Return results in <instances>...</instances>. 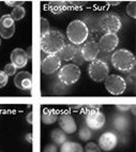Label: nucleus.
Instances as JSON below:
<instances>
[{"label":"nucleus","instance_id":"nucleus-14","mask_svg":"<svg viewBox=\"0 0 136 152\" xmlns=\"http://www.w3.org/2000/svg\"><path fill=\"white\" fill-rule=\"evenodd\" d=\"M57 121L59 122L60 129L64 132L67 135L68 134H74L77 131V123L71 115L62 114L58 117Z\"/></svg>","mask_w":136,"mask_h":152},{"label":"nucleus","instance_id":"nucleus-33","mask_svg":"<svg viewBox=\"0 0 136 152\" xmlns=\"http://www.w3.org/2000/svg\"><path fill=\"white\" fill-rule=\"evenodd\" d=\"M116 107H117V109H119L120 111L130 110V108H131V106H130V105H117Z\"/></svg>","mask_w":136,"mask_h":152},{"label":"nucleus","instance_id":"nucleus-10","mask_svg":"<svg viewBox=\"0 0 136 152\" xmlns=\"http://www.w3.org/2000/svg\"><path fill=\"white\" fill-rule=\"evenodd\" d=\"M118 145V136L113 132H105L99 137L98 146L102 151L109 152L117 147Z\"/></svg>","mask_w":136,"mask_h":152},{"label":"nucleus","instance_id":"nucleus-22","mask_svg":"<svg viewBox=\"0 0 136 152\" xmlns=\"http://www.w3.org/2000/svg\"><path fill=\"white\" fill-rule=\"evenodd\" d=\"M10 15H11L14 22H18V20H22L26 16V10H25V8L23 6L17 7V8H14L12 10Z\"/></svg>","mask_w":136,"mask_h":152},{"label":"nucleus","instance_id":"nucleus-19","mask_svg":"<svg viewBox=\"0 0 136 152\" xmlns=\"http://www.w3.org/2000/svg\"><path fill=\"white\" fill-rule=\"evenodd\" d=\"M59 152H84V148L78 142L67 140L61 145Z\"/></svg>","mask_w":136,"mask_h":152},{"label":"nucleus","instance_id":"nucleus-9","mask_svg":"<svg viewBox=\"0 0 136 152\" xmlns=\"http://www.w3.org/2000/svg\"><path fill=\"white\" fill-rule=\"evenodd\" d=\"M61 68V59L58 55H47L46 57L42 60L41 70L46 75H52L56 73Z\"/></svg>","mask_w":136,"mask_h":152},{"label":"nucleus","instance_id":"nucleus-1","mask_svg":"<svg viewBox=\"0 0 136 152\" xmlns=\"http://www.w3.org/2000/svg\"><path fill=\"white\" fill-rule=\"evenodd\" d=\"M65 44L64 35L59 30H49L41 37V49L47 55H57Z\"/></svg>","mask_w":136,"mask_h":152},{"label":"nucleus","instance_id":"nucleus-24","mask_svg":"<svg viewBox=\"0 0 136 152\" xmlns=\"http://www.w3.org/2000/svg\"><path fill=\"white\" fill-rule=\"evenodd\" d=\"M78 137L83 141L90 140V139L92 138V131L90 130L88 126H83L78 131Z\"/></svg>","mask_w":136,"mask_h":152},{"label":"nucleus","instance_id":"nucleus-31","mask_svg":"<svg viewBox=\"0 0 136 152\" xmlns=\"http://www.w3.org/2000/svg\"><path fill=\"white\" fill-rule=\"evenodd\" d=\"M43 152H58V147L55 144H48L45 146Z\"/></svg>","mask_w":136,"mask_h":152},{"label":"nucleus","instance_id":"nucleus-32","mask_svg":"<svg viewBox=\"0 0 136 152\" xmlns=\"http://www.w3.org/2000/svg\"><path fill=\"white\" fill-rule=\"evenodd\" d=\"M6 4L12 8H17L24 4V1H6Z\"/></svg>","mask_w":136,"mask_h":152},{"label":"nucleus","instance_id":"nucleus-26","mask_svg":"<svg viewBox=\"0 0 136 152\" xmlns=\"http://www.w3.org/2000/svg\"><path fill=\"white\" fill-rule=\"evenodd\" d=\"M125 11H126V14H128L129 16L132 17V18H135L136 17V1H131V2L128 3V6H126V9H125Z\"/></svg>","mask_w":136,"mask_h":152},{"label":"nucleus","instance_id":"nucleus-21","mask_svg":"<svg viewBox=\"0 0 136 152\" xmlns=\"http://www.w3.org/2000/svg\"><path fill=\"white\" fill-rule=\"evenodd\" d=\"M83 22L87 26L88 30L95 31L99 29V18H95V16H93V15L85 16V20H83Z\"/></svg>","mask_w":136,"mask_h":152},{"label":"nucleus","instance_id":"nucleus-2","mask_svg":"<svg viewBox=\"0 0 136 152\" xmlns=\"http://www.w3.org/2000/svg\"><path fill=\"white\" fill-rule=\"evenodd\" d=\"M112 63L116 70L129 73L135 68V56L129 49H118L113 54Z\"/></svg>","mask_w":136,"mask_h":152},{"label":"nucleus","instance_id":"nucleus-20","mask_svg":"<svg viewBox=\"0 0 136 152\" xmlns=\"http://www.w3.org/2000/svg\"><path fill=\"white\" fill-rule=\"evenodd\" d=\"M50 137H52L55 145H62L63 142H65V141L68 140V136H67V134H65L60 128H57V129H55V130H53L52 133H50Z\"/></svg>","mask_w":136,"mask_h":152},{"label":"nucleus","instance_id":"nucleus-30","mask_svg":"<svg viewBox=\"0 0 136 152\" xmlns=\"http://www.w3.org/2000/svg\"><path fill=\"white\" fill-rule=\"evenodd\" d=\"M9 77L7 76V74L3 71H0V89L3 87H6L8 84Z\"/></svg>","mask_w":136,"mask_h":152},{"label":"nucleus","instance_id":"nucleus-18","mask_svg":"<svg viewBox=\"0 0 136 152\" xmlns=\"http://www.w3.org/2000/svg\"><path fill=\"white\" fill-rule=\"evenodd\" d=\"M115 129L119 132H124L130 128V120L125 116H116L113 120Z\"/></svg>","mask_w":136,"mask_h":152},{"label":"nucleus","instance_id":"nucleus-13","mask_svg":"<svg viewBox=\"0 0 136 152\" xmlns=\"http://www.w3.org/2000/svg\"><path fill=\"white\" fill-rule=\"evenodd\" d=\"M15 32V22L10 14H6L0 18V35L3 39H10Z\"/></svg>","mask_w":136,"mask_h":152},{"label":"nucleus","instance_id":"nucleus-27","mask_svg":"<svg viewBox=\"0 0 136 152\" xmlns=\"http://www.w3.org/2000/svg\"><path fill=\"white\" fill-rule=\"evenodd\" d=\"M3 72L7 74V76H8V77H9V76H14V75H16L17 69L15 68V66H14L11 62H10V63H7V64L4 65Z\"/></svg>","mask_w":136,"mask_h":152},{"label":"nucleus","instance_id":"nucleus-23","mask_svg":"<svg viewBox=\"0 0 136 152\" xmlns=\"http://www.w3.org/2000/svg\"><path fill=\"white\" fill-rule=\"evenodd\" d=\"M58 119V116L56 114H53L52 111H44L43 114H42V122L44 124H53L57 121Z\"/></svg>","mask_w":136,"mask_h":152},{"label":"nucleus","instance_id":"nucleus-35","mask_svg":"<svg viewBox=\"0 0 136 152\" xmlns=\"http://www.w3.org/2000/svg\"><path fill=\"white\" fill-rule=\"evenodd\" d=\"M26 140H27L29 144H31V142H32V134L28 133L27 135H26Z\"/></svg>","mask_w":136,"mask_h":152},{"label":"nucleus","instance_id":"nucleus-3","mask_svg":"<svg viewBox=\"0 0 136 152\" xmlns=\"http://www.w3.org/2000/svg\"><path fill=\"white\" fill-rule=\"evenodd\" d=\"M89 30L80 19H75L67 28V37L73 45H80L87 41Z\"/></svg>","mask_w":136,"mask_h":152},{"label":"nucleus","instance_id":"nucleus-16","mask_svg":"<svg viewBox=\"0 0 136 152\" xmlns=\"http://www.w3.org/2000/svg\"><path fill=\"white\" fill-rule=\"evenodd\" d=\"M28 54L23 48H15L11 53V63L16 69L25 68L28 63Z\"/></svg>","mask_w":136,"mask_h":152},{"label":"nucleus","instance_id":"nucleus-36","mask_svg":"<svg viewBox=\"0 0 136 152\" xmlns=\"http://www.w3.org/2000/svg\"><path fill=\"white\" fill-rule=\"evenodd\" d=\"M0 45H1V41H0Z\"/></svg>","mask_w":136,"mask_h":152},{"label":"nucleus","instance_id":"nucleus-29","mask_svg":"<svg viewBox=\"0 0 136 152\" xmlns=\"http://www.w3.org/2000/svg\"><path fill=\"white\" fill-rule=\"evenodd\" d=\"M49 22L47 20L46 18H44V17H42L41 18V37H43V35H45L47 32H48L49 30Z\"/></svg>","mask_w":136,"mask_h":152},{"label":"nucleus","instance_id":"nucleus-11","mask_svg":"<svg viewBox=\"0 0 136 152\" xmlns=\"http://www.w3.org/2000/svg\"><path fill=\"white\" fill-rule=\"evenodd\" d=\"M99 53H100L99 44L94 40H90V41L83 43V46L80 48V55H82V58L84 60L91 62V61L97 59Z\"/></svg>","mask_w":136,"mask_h":152},{"label":"nucleus","instance_id":"nucleus-4","mask_svg":"<svg viewBox=\"0 0 136 152\" xmlns=\"http://www.w3.org/2000/svg\"><path fill=\"white\" fill-rule=\"evenodd\" d=\"M101 105H87L84 108L86 109V124L92 131H99L103 128L106 122V118L104 113L101 111Z\"/></svg>","mask_w":136,"mask_h":152},{"label":"nucleus","instance_id":"nucleus-12","mask_svg":"<svg viewBox=\"0 0 136 152\" xmlns=\"http://www.w3.org/2000/svg\"><path fill=\"white\" fill-rule=\"evenodd\" d=\"M99 48L102 52L109 53L116 49L119 44V38L116 33H105L99 41Z\"/></svg>","mask_w":136,"mask_h":152},{"label":"nucleus","instance_id":"nucleus-8","mask_svg":"<svg viewBox=\"0 0 136 152\" xmlns=\"http://www.w3.org/2000/svg\"><path fill=\"white\" fill-rule=\"evenodd\" d=\"M105 88L110 94L121 95L126 89V84L122 76L108 75L105 79Z\"/></svg>","mask_w":136,"mask_h":152},{"label":"nucleus","instance_id":"nucleus-34","mask_svg":"<svg viewBox=\"0 0 136 152\" xmlns=\"http://www.w3.org/2000/svg\"><path fill=\"white\" fill-rule=\"evenodd\" d=\"M26 119H27V122L29 123V124H32V111H29V113H28Z\"/></svg>","mask_w":136,"mask_h":152},{"label":"nucleus","instance_id":"nucleus-7","mask_svg":"<svg viewBox=\"0 0 136 152\" xmlns=\"http://www.w3.org/2000/svg\"><path fill=\"white\" fill-rule=\"evenodd\" d=\"M88 74H89L90 78L94 82H103L109 75V68L105 61L95 59L90 62L89 66H88Z\"/></svg>","mask_w":136,"mask_h":152},{"label":"nucleus","instance_id":"nucleus-6","mask_svg":"<svg viewBox=\"0 0 136 152\" xmlns=\"http://www.w3.org/2000/svg\"><path fill=\"white\" fill-rule=\"evenodd\" d=\"M122 27L120 17L115 13H106L99 17V29L106 33H116Z\"/></svg>","mask_w":136,"mask_h":152},{"label":"nucleus","instance_id":"nucleus-28","mask_svg":"<svg viewBox=\"0 0 136 152\" xmlns=\"http://www.w3.org/2000/svg\"><path fill=\"white\" fill-rule=\"evenodd\" d=\"M84 152H102V150L99 148L98 144L91 141V142H88V144L85 146Z\"/></svg>","mask_w":136,"mask_h":152},{"label":"nucleus","instance_id":"nucleus-25","mask_svg":"<svg viewBox=\"0 0 136 152\" xmlns=\"http://www.w3.org/2000/svg\"><path fill=\"white\" fill-rule=\"evenodd\" d=\"M49 9H50L52 12L58 14L64 11L65 9H67V7H65L64 2H50L49 3Z\"/></svg>","mask_w":136,"mask_h":152},{"label":"nucleus","instance_id":"nucleus-17","mask_svg":"<svg viewBox=\"0 0 136 152\" xmlns=\"http://www.w3.org/2000/svg\"><path fill=\"white\" fill-rule=\"evenodd\" d=\"M57 55L59 56V58L61 60L71 61V60H74V58L76 57L77 48L74 46L73 44H64Z\"/></svg>","mask_w":136,"mask_h":152},{"label":"nucleus","instance_id":"nucleus-15","mask_svg":"<svg viewBox=\"0 0 136 152\" xmlns=\"http://www.w3.org/2000/svg\"><path fill=\"white\" fill-rule=\"evenodd\" d=\"M14 85L19 90L27 91L32 88V75L29 72L20 71L14 77Z\"/></svg>","mask_w":136,"mask_h":152},{"label":"nucleus","instance_id":"nucleus-5","mask_svg":"<svg viewBox=\"0 0 136 152\" xmlns=\"http://www.w3.org/2000/svg\"><path fill=\"white\" fill-rule=\"evenodd\" d=\"M80 74H82V71L78 65L74 63H69L59 69L58 79L64 86H72L79 80Z\"/></svg>","mask_w":136,"mask_h":152}]
</instances>
